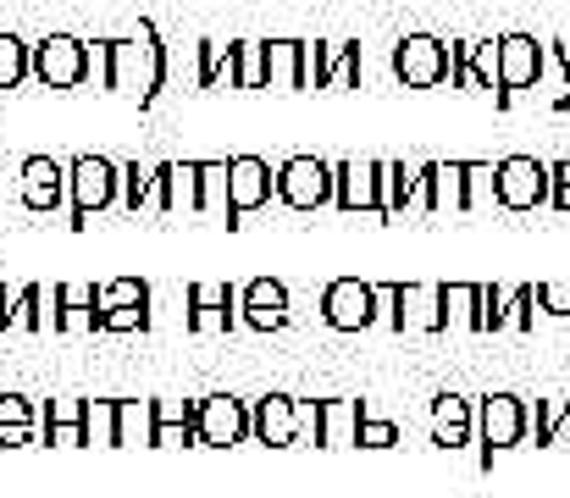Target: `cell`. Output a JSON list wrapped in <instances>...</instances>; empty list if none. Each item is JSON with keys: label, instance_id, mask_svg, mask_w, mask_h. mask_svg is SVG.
<instances>
[{"label": "cell", "instance_id": "obj_35", "mask_svg": "<svg viewBox=\"0 0 570 498\" xmlns=\"http://www.w3.org/2000/svg\"><path fill=\"white\" fill-rule=\"evenodd\" d=\"M95 305L100 311H117V305H150V283L145 277H111L95 289Z\"/></svg>", "mask_w": 570, "mask_h": 498}, {"label": "cell", "instance_id": "obj_41", "mask_svg": "<svg viewBox=\"0 0 570 498\" xmlns=\"http://www.w3.org/2000/svg\"><path fill=\"white\" fill-rule=\"evenodd\" d=\"M471 72H476V89H499V39L476 45V56H471Z\"/></svg>", "mask_w": 570, "mask_h": 498}, {"label": "cell", "instance_id": "obj_43", "mask_svg": "<svg viewBox=\"0 0 570 498\" xmlns=\"http://www.w3.org/2000/svg\"><path fill=\"white\" fill-rule=\"evenodd\" d=\"M471 56H476V39H454V89H476V72H471Z\"/></svg>", "mask_w": 570, "mask_h": 498}, {"label": "cell", "instance_id": "obj_46", "mask_svg": "<svg viewBox=\"0 0 570 498\" xmlns=\"http://www.w3.org/2000/svg\"><path fill=\"white\" fill-rule=\"evenodd\" d=\"M11 305H17V294H6V283H0V332H6V316H11Z\"/></svg>", "mask_w": 570, "mask_h": 498}, {"label": "cell", "instance_id": "obj_1", "mask_svg": "<svg viewBox=\"0 0 570 498\" xmlns=\"http://www.w3.org/2000/svg\"><path fill=\"white\" fill-rule=\"evenodd\" d=\"M89 78L106 95H139V106H156L167 89L161 28L139 22V39H89Z\"/></svg>", "mask_w": 570, "mask_h": 498}, {"label": "cell", "instance_id": "obj_8", "mask_svg": "<svg viewBox=\"0 0 570 498\" xmlns=\"http://www.w3.org/2000/svg\"><path fill=\"white\" fill-rule=\"evenodd\" d=\"M277 194V172L261 162V156H233L227 162V227H238L249 211L272 205Z\"/></svg>", "mask_w": 570, "mask_h": 498}, {"label": "cell", "instance_id": "obj_14", "mask_svg": "<svg viewBox=\"0 0 570 498\" xmlns=\"http://www.w3.org/2000/svg\"><path fill=\"white\" fill-rule=\"evenodd\" d=\"M249 438L266 449H299V399L266 393L249 404Z\"/></svg>", "mask_w": 570, "mask_h": 498}, {"label": "cell", "instance_id": "obj_37", "mask_svg": "<svg viewBox=\"0 0 570 498\" xmlns=\"http://www.w3.org/2000/svg\"><path fill=\"white\" fill-rule=\"evenodd\" d=\"M89 443H100V449H117V404L111 399H89Z\"/></svg>", "mask_w": 570, "mask_h": 498}, {"label": "cell", "instance_id": "obj_36", "mask_svg": "<svg viewBox=\"0 0 570 498\" xmlns=\"http://www.w3.org/2000/svg\"><path fill=\"white\" fill-rule=\"evenodd\" d=\"M199 211L227 216V162H199Z\"/></svg>", "mask_w": 570, "mask_h": 498}, {"label": "cell", "instance_id": "obj_25", "mask_svg": "<svg viewBox=\"0 0 570 498\" xmlns=\"http://www.w3.org/2000/svg\"><path fill=\"white\" fill-rule=\"evenodd\" d=\"M39 438V416L22 393H0V449H28Z\"/></svg>", "mask_w": 570, "mask_h": 498}, {"label": "cell", "instance_id": "obj_27", "mask_svg": "<svg viewBox=\"0 0 570 498\" xmlns=\"http://www.w3.org/2000/svg\"><path fill=\"white\" fill-rule=\"evenodd\" d=\"M415 183H421V166L404 162H382V199H387V222L404 216L415 205Z\"/></svg>", "mask_w": 570, "mask_h": 498}, {"label": "cell", "instance_id": "obj_26", "mask_svg": "<svg viewBox=\"0 0 570 498\" xmlns=\"http://www.w3.org/2000/svg\"><path fill=\"white\" fill-rule=\"evenodd\" d=\"M150 438H156V399H122L117 404V449H134Z\"/></svg>", "mask_w": 570, "mask_h": 498}, {"label": "cell", "instance_id": "obj_9", "mask_svg": "<svg viewBox=\"0 0 570 498\" xmlns=\"http://www.w3.org/2000/svg\"><path fill=\"white\" fill-rule=\"evenodd\" d=\"M322 322L338 328V332H366L372 322H382L377 283H361V277H338V283H327V294H322Z\"/></svg>", "mask_w": 570, "mask_h": 498}, {"label": "cell", "instance_id": "obj_44", "mask_svg": "<svg viewBox=\"0 0 570 498\" xmlns=\"http://www.w3.org/2000/svg\"><path fill=\"white\" fill-rule=\"evenodd\" d=\"M393 443H399L393 421H361V449H393Z\"/></svg>", "mask_w": 570, "mask_h": 498}, {"label": "cell", "instance_id": "obj_40", "mask_svg": "<svg viewBox=\"0 0 570 498\" xmlns=\"http://www.w3.org/2000/svg\"><path fill=\"white\" fill-rule=\"evenodd\" d=\"M89 421V399H50L45 404V432L50 427H83Z\"/></svg>", "mask_w": 570, "mask_h": 498}, {"label": "cell", "instance_id": "obj_39", "mask_svg": "<svg viewBox=\"0 0 570 498\" xmlns=\"http://www.w3.org/2000/svg\"><path fill=\"white\" fill-rule=\"evenodd\" d=\"M100 332H150V305H117V311H100Z\"/></svg>", "mask_w": 570, "mask_h": 498}, {"label": "cell", "instance_id": "obj_20", "mask_svg": "<svg viewBox=\"0 0 570 498\" xmlns=\"http://www.w3.org/2000/svg\"><path fill=\"white\" fill-rule=\"evenodd\" d=\"M45 300H50V328L56 332H100L95 289H83V283H56Z\"/></svg>", "mask_w": 570, "mask_h": 498}, {"label": "cell", "instance_id": "obj_30", "mask_svg": "<svg viewBox=\"0 0 570 498\" xmlns=\"http://www.w3.org/2000/svg\"><path fill=\"white\" fill-rule=\"evenodd\" d=\"M50 300H45V289L39 283H28L22 294H17V305H11V316H6V332H45L50 328V311H45Z\"/></svg>", "mask_w": 570, "mask_h": 498}, {"label": "cell", "instance_id": "obj_10", "mask_svg": "<svg viewBox=\"0 0 570 498\" xmlns=\"http://www.w3.org/2000/svg\"><path fill=\"white\" fill-rule=\"evenodd\" d=\"M554 194V172L538 156H510L499 162V205L504 211H538Z\"/></svg>", "mask_w": 570, "mask_h": 498}, {"label": "cell", "instance_id": "obj_24", "mask_svg": "<svg viewBox=\"0 0 570 498\" xmlns=\"http://www.w3.org/2000/svg\"><path fill=\"white\" fill-rule=\"evenodd\" d=\"M361 399H322V449H350L361 443Z\"/></svg>", "mask_w": 570, "mask_h": 498}, {"label": "cell", "instance_id": "obj_31", "mask_svg": "<svg viewBox=\"0 0 570 498\" xmlns=\"http://www.w3.org/2000/svg\"><path fill=\"white\" fill-rule=\"evenodd\" d=\"M22 78H33V45H22L17 33H0V95L17 89Z\"/></svg>", "mask_w": 570, "mask_h": 498}, {"label": "cell", "instance_id": "obj_34", "mask_svg": "<svg viewBox=\"0 0 570 498\" xmlns=\"http://www.w3.org/2000/svg\"><path fill=\"white\" fill-rule=\"evenodd\" d=\"M532 305H538V289H532V283L510 289V300H504V311H499V328H493V332H532V328H538Z\"/></svg>", "mask_w": 570, "mask_h": 498}, {"label": "cell", "instance_id": "obj_22", "mask_svg": "<svg viewBox=\"0 0 570 498\" xmlns=\"http://www.w3.org/2000/svg\"><path fill=\"white\" fill-rule=\"evenodd\" d=\"M471 432H476V410H471V399H460V393H438V399H432V438H438V449H465Z\"/></svg>", "mask_w": 570, "mask_h": 498}, {"label": "cell", "instance_id": "obj_42", "mask_svg": "<svg viewBox=\"0 0 570 498\" xmlns=\"http://www.w3.org/2000/svg\"><path fill=\"white\" fill-rule=\"evenodd\" d=\"M538 311L560 316L570 328V283H538Z\"/></svg>", "mask_w": 570, "mask_h": 498}, {"label": "cell", "instance_id": "obj_47", "mask_svg": "<svg viewBox=\"0 0 570 498\" xmlns=\"http://www.w3.org/2000/svg\"><path fill=\"white\" fill-rule=\"evenodd\" d=\"M549 172H554V183H570V162H554Z\"/></svg>", "mask_w": 570, "mask_h": 498}, {"label": "cell", "instance_id": "obj_18", "mask_svg": "<svg viewBox=\"0 0 570 498\" xmlns=\"http://www.w3.org/2000/svg\"><path fill=\"white\" fill-rule=\"evenodd\" d=\"M338 211H372L387 222V199H382V162H338Z\"/></svg>", "mask_w": 570, "mask_h": 498}, {"label": "cell", "instance_id": "obj_17", "mask_svg": "<svg viewBox=\"0 0 570 498\" xmlns=\"http://www.w3.org/2000/svg\"><path fill=\"white\" fill-rule=\"evenodd\" d=\"M150 211L178 216V211H199V162H161L150 177Z\"/></svg>", "mask_w": 570, "mask_h": 498}, {"label": "cell", "instance_id": "obj_45", "mask_svg": "<svg viewBox=\"0 0 570 498\" xmlns=\"http://www.w3.org/2000/svg\"><path fill=\"white\" fill-rule=\"evenodd\" d=\"M549 205H554V211H570V183H554V194H549Z\"/></svg>", "mask_w": 570, "mask_h": 498}, {"label": "cell", "instance_id": "obj_23", "mask_svg": "<svg viewBox=\"0 0 570 498\" xmlns=\"http://www.w3.org/2000/svg\"><path fill=\"white\" fill-rule=\"evenodd\" d=\"M266 89H305V39H266Z\"/></svg>", "mask_w": 570, "mask_h": 498}, {"label": "cell", "instance_id": "obj_33", "mask_svg": "<svg viewBox=\"0 0 570 498\" xmlns=\"http://www.w3.org/2000/svg\"><path fill=\"white\" fill-rule=\"evenodd\" d=\"M222 78L233 84V45L199 39V72H194V84H199V89H216Z\"/></svg>", "mask_w": 570, "mask_h": 498}, {"label": "cell", "instance_id": "obj_12", "mask_svg": "<svg viewBox=\"0 0 570 498\" xmlns=\"http://www.w3.org/2000/svg\"><path fill=\"white\" fill-rule=\"evenodd\" d=\"M17 194H22V205H28L33 216H50V211H61V199L72 194V172L61 162H50V156H28V162H22V177H17Z\"/></svg>", "mask_w": 570, "mask_h": 498}, {"label": "cell", "instance_id": "obj_5", "mask_svg": "<svg viewBox=\"0 0 570 498\" xmlns=\"http://www.w3.org/2000/svg\"><path fill=\"white\" fill-rule=\"evenodd\" d=\"M549 72V45H538L532 33H504L499 39V89H493V106L510 111V100L532 84H543Z\"/></svg>", "mask_w": 570, "mask_h": 498}, {"label": "cell", "instance_id": "obj_11", "mask_svg": "<svg viewBox=\"0 0 570 498\" xmlns=\"http://www.w3.org/2000/svg\"><path fill=\"white\" fill-rule=\"evenodd\" d=\"M305 89H361V45L305 39Z\"/></svg>", "mask_w": 570, "mask_h": 498}, {"label": "cell", "instance_id": "obj_3", "mask_svg": "<svg viewBox=\"0 0 570 498\" xmlns=\"http://www.w3.org/2000/svg\"><path fill=\"white\" fill-rule=\"evenodd\" d=\"M476 438H482V466H493V455L521 449L532 438V404L515 393H488L476 410Z\"/></svg>", "mask_w": 570, "mask_h": 498}, {"label": "cell", "instance_id": "obj_21", "mask_svg": "<svg viewBox=\"0 0 570 498\" xmlns=\"http://www.w3.org/2000/svg\"><path fill=\"white\" fill-rule=\"evenodd\" d=\"M150 449H199V399H156Z\"/></svg>", "mask_w": 570, "mask_h": 498}, {"label": "cell", "instance_id": "obj_19", "mask_svg": "<svg viewBox=\"0 0 570 498\" xmlns=\"http://www.w3.org/2000/svg\"><path fill=\"white\" fill-rule=\"evenodd\" d=\"M238 316V289L233 283H189V328L194 332H233Z\"/></svg>", "mask_w": 570, "mask_h": 498}, {"label": "cell", "instance_id": "obj_4", "mask_svg": "<svg viewBox=\"0 0 570 498\" xmlns=\"http://www.w3.org/2000/svg\"><path fill=\"white\" fill-rule=\"evenodd\" d=\"M393 72L404 89H438L454 78V45H443L432 33H404L393 45Z\"/></svg>", "mask_w": 570, "mask_h": 498}, {"label": "cell", "instance_id": "obj_13", "mask_svg": "<svg viewBox=\"0 0 570 498\" xmlns=\"http://www.w3.org/2000/svg\"><path fill=\"white\" fill-rule=\"evenodd\" d=\"M249 438V404L233 393L199 399V449H233Z\"/></svg>", "mask_w": 570, "mask_h": 498}, {"label": "cell", "instance_id": "obj_6", "mask_svg": "<svg viewBox=\"0 0 570 498\" xmlns=\"http://www.w3.org/2000/svg\"><path fill=\"white\" fill-rule=\"evenodd\" d=\"M277 199L288 211H322L338 199V172L333 162H316V156H294V162L277 166Z\"/></svg>", "mask_w": 570, "mask_h": 498}, {"label": "cell", "instance_id": "obj_28", "mask_svg": "<svg viewBox=\"0 0 570 498\" xmlns=\"http://www.w3.org/2000/svg\"><path fill=\"white\" fill-rule=\"evenodd\" d=\"M443 316H449V328L482 332V289L476 283H449L443 289Z\"/></svg>", "mask_w": 570, "mask_h": 498}, {"label": "cell", "instance_id": "obj_38", "mask_svg": "<svg viewBox=\"0 0 570 498\" xmlns=\"http://www.w3.org/2000/svg\"><path fill=\"white\" fill-rule=\"evenodd\" d=\"M150 177H156V166H139V162L122 166V205H128L134 216L150 205Z\"/></svg>", "mask_w": 570, "mask_h": 498}, {"label": "cell", "instance_id": "obj_2", "mask_svg": "<svg viewBox=\"0 0 570 498\" xmlns=\"http://www.w3.org/2000/svg\"><path fill=\"white\" fill-rule=\"evenodd\" d=\"M67 172H72V222L67 227L83 233L95 222V211H111L122 199V166L106 156H78V162H67Z\"/></svg>", "mask_w": 570, "mask_h": 498}, {"label": "cell", "instance_id": "obj_7", "mask_svg": "<svg viewBox=\"0 0 570 498\" xmlns=\"http://www.w3.org/2000/svg\"><path fill=\"white\" fill-rule=\"evenodd\" d=\"M33 84H45V89L89 84V45L72 39V33H45L33 45Z\"/></svg>", "mask_w": 570, "mask_h": 498}, {"label": "cell", "instance_id": "obj_32", "mask_svg": "<svg viewBox=\"0 0 570 498\" xmlns=\"http://www.w3.org/2000/svg\"><path fill=\"white\" fill-rule=\"evenodd\" d=\"M499 205V166L465 162V211H488Z\"/></svg>", "mask_w": 570, "mask_h": 498}, {"label": "cell", "instance_id": "obj_16", "mask_svg": "<svg viewBox=\"0 0 570 498\" xmlns=\"http://www.w3.org/2000/svg\"><path fill=\"white\" fill-rule=\"evenodd\" d=\"M393 332H449L443 316V289L438 283H399V305H393Z\"/></svg>", "mask_w": 570, "mask_h": 498}, {"label": "cell", "instance_id": "obj_15", "mask_svg": "<svg viewBox=\"0 0 570 498\" xmlns=\"http://www.w3.org/2000/svg\"><path fill=\"white\" fill-rule=\"evenodd\" d=\"M238 316H244V328L255 332H283L294 322V311H288V289L277 283V277H255V283H244L238 289Z\"/></svg>", "mask_w": 570, "mask_h": 498}, {"label": "cell", "instance_id": "obj_29", "mask_svg": "<svg viewBox=\"0 0 570 498\" xmlns=\"http://www.w3.org/2000/svg\"><path fill=\"white\" fill-rule=\"evenodd\" d=\"M233 89H266V39L233 45Z\"/></svg>", "mask_w": 570, "mask_h": 498}]
</instances>
